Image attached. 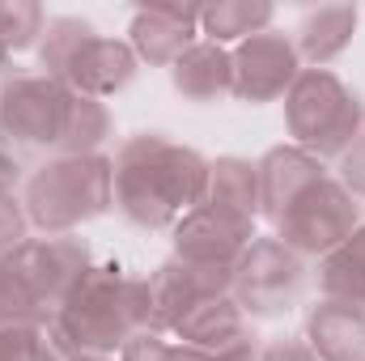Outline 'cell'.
I'll list each match as a JSON object with an SVG mask.
<instances>
[{
    "instance_id": "1",
    "label": "cell",
    "mask_w": 365,
    "mask_h": 361,
    "mask_svg": "<svg viewBox=\"0 0 365 361\" xmlns=\"http://www.w3.org/2000/svg\"><path fill=\"white\" fill-rule=\"evenodd\" d=\"M208 158L166 132H136L110 158V200L140 230H175L204 200Z\"/></svg>"
},
{
    "instance_id": "2",
    "label": "cell",
    "mask_w": 365,
    "mask_h": 361,
    "mask_svg": "<svg viewBox=\"0 0 365 361\" xmlns=\"http://www.w3.org/2000/svg\"><path fill=\"white\" fill-rule=\"evenodd\" d=\"M56 319L68 332V340L77 345V353L119 357V349L132 336L149 332V285L145 276H132L119 264L93 260V268L56 310Z\"/></svg>"
},
{
    "instance_id": "3",
    "label": "cell",
    "mask_w": 365,
    "mask_h": 361,
    "mask_svg": "<svg viewBox=\"0 0 365 361\" xmlns=\"http://www.w3.org/2000/svg\"><path fill=\"white\" fill-rule=\"evenodd\" d=\"M21 208L34 234H77L115 208L110 200V158H68L56 153L30 171L21 187Z\"/></svg>"
},
{
    "instance_id": "4",
    "label": "cell",
    "mask_w": 365,
    "mask_h": 361,
    "mask_svg": "<svg viewBox=\"0 0 365 361\" xmlns=\"http://www.w3.org/2000/svg\"><path fill=\"white\" fill-rule=\"evenodd\" d=\"M38 64L47 77L64 81L73 93L102 98V102L128 90L140 68L128 39L98 34L86 17H47L38 39Z\"/></svg>"
},
{
    "instance_id": "5",
    "label": "cell",
    "mask_w": 365,
    "mask_h": 361,
    "mask_svg": "<svg viewBox=\"0 0 365 361\" xmlns=\"http://www.w3.org/2000/svg\"><path fill=\"white\" fill-rule=\"evenodd\" d=\"M365 128V102L331 68H302V77L284 93V132L289 145L314 153L319 162H336Z\"/></svg>"
},
{
    "instance_id": "6",
    "label": "cell",
    "mask_w": 365,
    "mask_h": 361,
    "mask_svg": "<svg viewBox=\"0 0 365 361\" xmlns=\"http://www.w3.org/2000/svg\"><path fill=\"white\" fill-rule=\"evenodd\" d=\"M365 221L361 200H353L344 191V183L336 175L310 183L280 217L272 221V238H280L293 255H302L306 264H319L323 255H331L336 247L349 243V234Z\"/></svg>"
},
{
    "instance_id": "7",
    "label": "cell",
    "mask_w": 365,
    "mask_h": 361,
    "mask_svg": "<svg viewBox=\"0 0 365 361\" xmlns=\"http://www.w3.org/2000/svg\"><path fill=\"white\" fill-rule=\"evenodd\" d=\"M306 280H310V264L302 255H293L280 238L259 234L242 251V260L234 264L230 293L247 310V319H276V315H289L302 302Z\"/></svg>"
},
{
    "instance_id": "8",
    "label": "cell",
    "mask_w": 365,
    "mask_h": 361,
    "mask_svg": "<svg viewBox=\"0 0 365 361\" xmlns=\"http://www.w3.org/2000/svg\"><path fill=\"white\" fill-rule=\"evenodd\" d=\"M9 264L26 285L34 310L56 315L68 302V293L81 285V276L93 268V251L77 234H34L9 251Z\"/></svg>"
},
{
    "instance_id": "9",
    "label": "cell",
    "mask_w": 365,
    "mask_h": 361,
    "mask_svg": "<svg viewBox=\"0 0 365 361\" xmlns=\"http://www.w3.org/2000/svg\"><path fill=\"white\" fill-rule=\"evenodd\" d=\"M68 98L73 90L47 73H17L0 81V136L13 141L17 149L21 145L56 149L68 115Z\"/></svg>"
},
{
    "instance_id": "10",
    "label": "cell",
    "mask_w": 365,
    "mask_h": 361,
    "mask_svg": "<svg viewBox=\"0 0 365 361\" xmlns=\"http://www.w3.org/2000/svg\"><path fill=\"white\" fill-rule=\"evenodd\" d=\"M145 285H149V332L170 336L175 323H179L191 306L230 293V285H234V268L191 264V260L170 255L166 264L153 268V276H145Z\"/></svg>"
},
{
    "instance_id": "11",
    "label": "cell",
    "mask_w": 365,
    "mask_h": 361,
    "mask_svg": "<svg viewBox=\"0 0 365 361\" xmlns=\"http://www.w3.org/2000/svg\"><path fill=\"white\" fill-rule=\"evenodd\" d=\"M230 56H234V98L251 102V106L284 98L289 86L302 77V56H297L293 39L280 30L251 34L247 43L230 47Z\"/></svg>"
},
{
    "instance_id": "12",
    "label": "cell",
    "mask_w": 365,
    "mask_h": 361,
    "mask_svg": "<svg viewBox=\"0 0 365 361\" xmlns=\"http://www.w3.org/2000/svg\"><path fill=\"white\" fill-rule=\"evenodd\" d=\"M170 238H175V255L179 260L234 268L242 260V251L259 234H255V217H242V213H230V208H217V204H195L170 230Z\"/></svg>"
},
{
    "instance_id": "13",
    "label": "cell",
    "mask_w": 365,
    "mask_h": 361,
    "mask_svg": "<svg viewBox=\"0 0 365 361\" xmlns=\"http://www.w3.org/2000/svg\"><path fill=\"white\" fill-rule=\"evenodd\" d=\"M200 9L204 4H187V0L140 4L128 26V47L136 51L140 64L170 68L187 47L200 43Z\"/></svg>"
},
{
    "instance_id": "14",
    "label": "cell",
    "mask_w": 365,
    "mask_h": 361,
    "mask_svg": "<svg viewBox=\"0 0 365 361\" xmlns=\"http://www.w3.org/2000/svg\"><path fill=\"white\" fill-rule=\"evenodd\" d=\"M255 166H259V217H268V221H276L310 183L331 175L327 162H319L314 153H306L297 145H276Z\"/></svg>"
},
{
    "instance_id": "15",
    "label": "cell",
    "mask_w": 365,
    "mask_h": 361,
    "mask_svg": "<svg viewBox=\"0 0 365 361\" xmlns=\"http://www.w3.org/2000/svg\"><path fill=\"white\" fill-rule=\"evenodd\" d=\"M170 340L191 345L200 353H230V349L255 340V332H251L247 310L234 302V293H221V298H208V302L191 306L179 323H175Z\"/></svg>"
},
{
    "instance_id": "16",
    "label": "cell",
    "mask_w": 365,
    "mask_h": 361,
    "mask_svg": "<svg viewBox=\"0 0 365 361\" xmlns=\"http://www.w3.org/2000/svg\"><path fill=\"white\" fill-rule=\"evenodd\" d=\"M357 21H361L357 4H319V9H310L297 21V30L289 34L293 47H297V56H302V68H327V64H336L353 47Z\"/></svg>"
},
{
    "instance_id": "17",
    "label": "cell",
    "mask_w": 365,
    "mask_h": 361,
    "mask_svg": "<svg viewBox=\"0 0 365 361\" xmlns=\"http://www.w3.org/2000/svg\"><path fill=\"white\" fill-rule=\"evenodd\" d=\"M166 73H170L175 93H182L187 102H221V98H234V56H230V47H217V43H204L200 39L195 47L182 51Z\"/></svg>"
},
{
    "instance_id": "18",
    "label": "cell",
    "mask_w": 365,
    "mask_h": 361,
    "mask_svg": "<svg viewBox=\"0 0 365 361\" xmlns=\"http://www.w3.org/2000/svg\"><path fill=\"white\" fill-rule=\"evenodd\" d=\"M302 340L319 361H365V315L336 302H314Z\"/></svg>"
},
{
    "instance_id": "19",
    "label": "cell",
    "mask_w": 365,
    "mask_h": 361,
    "mask_svg": "<svg viewBox=\"0 0 365 361\" xmlns=\"http://www.w3.org/2000/svg\"><path fill=\"white\" fill-rule=\"evenodd\" d=\"M276 9L268 0H212L200 9V39L217 47H238L251 34L272 30Z\"/></svg>"
},
{
    "instance_id": "20",
    "label": "cell",
    "mask_w": 365,
    "mask_h": 361,
    "mask_svg": "<svg viewBox=\"0 0 365 361\" xmlns=\"http://www.w3.org/2000/svg\"><path fill=\"white\" fill-rule=\"evenodd\" d=\"M200 204H217L259 221V166L247 158H212Z\"/></svg>"
},
{
    "instance_id": "21",
    "label": "cell",
    "mask_w": 365,
    "mask_h": 361,
    "mask_svg": "<svg viewBox=\"0 0 365 361\" xmlns=\"http://www.w3.org/2000/svg\"><path fill=\"white\" fill-rule=\"evenodd\" d=\"M115 132V115L102 98H86V93H73L68 98V115H64V128H60V145L56 153H68V158H93L102 153V145L110 141Z\"/></svg>"
},
{
    "instance_id": "22",
    "label": "cell",
    "mask_w": 365,
    "mask_h": 361,
    "mask_svg": "<svg viewBox=\"0 0 365 361\" xmlns=\"http://www.w3.org/2000/svg\"><path fill=\"white\" fill-rule=\"evenodd\" d=\"M255 357H259L255 340H247L230 353H200V349L179 345L170 336H158V332H140L119 349V361H255Z\"/></svg>"
},
{
    "instance_id": "23",
    "label": "cell",
    "mask_w": 365,
    "mask_h": 361,
    "mask_svg": "<svg viewBox=\"0 0 365 361\" xmlns=\"http://www.w3.org/2000/svg\"><path fill=\"white\" fill-rule=\"evenodd\" d=\"M314 280H319V302H336V306L365 315V268L353 264L344 251L323 255L314 268Z\"/></svg>"
},
{
    "instance_id": "24",
    "label": "cell",
    "mask_w": 365,
    "mask_h": 361,
    "mask_svg": "<svg viewBox=\"0 0 365 361\" xmlns=\"http://www.w3.org/2000/svg\"><path fill=\"white\" fill-rule=\"evenodd\" d=\"M43 26H47L43 4H34V0H0V43H4L13 56L38 47Z\"/></svg>"
},
{
    "instance_id": "25",
    "label": "cell",
    "mask_w": 365,
    "mask_h": 361,
    "mask_svg": "<svg viewBox=\"0 0 365 361\" xmlns=\"http://www.w3.org/2000/svg\"><path fill=\"white\" fill-rule=\"evenodd\" d=\"M30 319H38V310H34L26 285L17 280L9 255H0V323H30Z\"/></svg>"
},
{
    "instance_id": "26",
    "label": "cell",
    "mask_w": 365,
    "mask_h": 361,
    "mask_svg": "<svg viewBox=\"0 0 365 361\" xmlns=\"http://www.w3.org/2000/svg\"><path fill=\"white\" fill-rule=\"evenodd\" d=\"M34 353H38V361H73L77 357V345L68 340V332L60 327L56 315H38L34 319Z\"/></svg>"
},
{
    "instance_id": "27",
    "label": "cell",
    "mask_w": 365,
    "mask_h": 361,
    "mask_svg": "<svg viewBox=\"0 0 365 361\" xmlns=\"http://www.w3.org/2000/svg\"><path fill=\"white\" fill-rule=\"evenodd\" d=\"M26 238H30V217L21 208V195H4L0 191V255L21 247Z\"/></svg>"
},
{
    "instance_id": "28",
    "label": "cell",
    "mask_w": 365,
    "mask_h": 361,
    "mask_svg": "<svg viewBox=\"0 0 365 361\" xmlns=\"http://www.w3.org/2000/svg\"><path fill=\"white\" fill-rule=\"evenodd\" d=\"M331 175L344 183V191H349L353 200H365V128L357 132V141L336 158V171H331Z\"/></svg>"
},
{
    "instance_id": "29",
    "label": "cell",
    "mask_w": 365,
    "mask_h": 361,
    "mask_svg": "<svg viewBox=\"0 0 365 361\" xmlns=\"http://www.w3.org/2000/svg\"><path fill=\"white\" fill-rule=\"evenodd\" d=\"M0 361H38L34 319L30 323H0Z\"/></svg>"
},
{
    "instance_id": "30",
    "label": "cell",
    "mask_w": 365,
    "mask_h": 361,
    "mask_svg": "<svg viewBox=\"0 0 365 361\" xmlns=\"http://www.w3.org/2000/svg\"><path fill=\"white\" fill-rule=\"evenodd\" d=\"M26 179H30V166H26L21 149L0 136V191H4V195H21Z\"/></svg>"
},
{
    "instance_id": "31",
    "label": "cell",
    "mask_w": 365,
    "mask_h": 361,
    "mask_svg": "<svg viewBox=\"0 0 365 361\" xmlns=\"http://www.w3.org/2000/svg\"><path fill=\"white\" fill-rule=\"evenodd\" d=\"M255 361H319V357H314V353L306 349V340L297 336V340H272V345H264Z\"/></svg>"
},
{
    "instance_id": "32",
    "label": "cell",
    "mask_w": 365,
    "mask_h": 361,
    "mask_svg": "<svg viewBox=\"0 0 365 361\" xmlns=\"http://www.w3.org/2000/svg\"><path fill=\"white\" fill-rule=\"evenodd\" d=\"M336 251H344L353 264H361V268H365V221L353 230V234H349V243H344V247H336Z\"/></svg>"
},
{
    "instance_id": "33",
    "label": "cell",
    "mask_w": 365,
    "mask_h": 361,
    "mask_svg": "<svg viewBox=\"0 0 365 361\" xmlns=\"http://www.w3.org/2000/svg\"><path fill=\"white\" fill-rule=\"evenodd\" d=\"M73 361H119V357H106V353H77Z\"/></svg>"
},
{
    "instance_id": "34",
    "label": "cell",
    "mask_w": 365,
    "mask_h": 361,
    "mask_svg": "<svg viewBox=\"0 0 365 361\" xmlns=\"http://www.w3.org/2000/svg\"><path fill=\"white\" fill-rule=\"evenodd\" d=\"M9 64H13V51H9V47H4V43H0V73H4V68H9Z\"/></svg>"
}]
</instances>
